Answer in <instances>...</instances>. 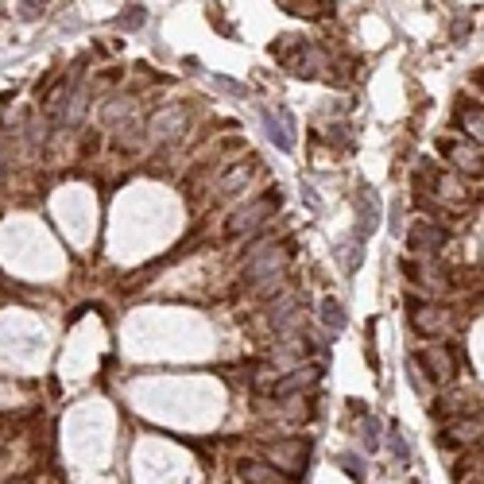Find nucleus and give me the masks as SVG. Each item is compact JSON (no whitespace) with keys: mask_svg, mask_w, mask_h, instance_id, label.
I'll return each instance as SVG.
<instances>
[{"mask_svg":"<svg viewBox=\"0 0 484 484\" xmlns=\"http://www.w3.org/2000/svg\"><path fill=\"white\" fill-rule=\"evenodd\" d=\"M411 360L418 364V372H426L434 384H449L457 376V352L449 345H426L422 352H415Z\"/></svg>","mask_w":484,"mask_h":484,"instance_id":"nucleus-1","label":"nucleus"},{"mask_svg":"<svg viewBox=\"0 0 484 484\" xmlns=\"http://www.w3.org/2000/svg\"><path fill=\"white\" fill-rule=\"evenodd\" d=\"M283 260L287 252L279 248V244H260V248L248 252V264H244V283H264V279H272L283 272Z\"/></svg>","mask_w":484,"mask_h":484,"instance_id":"nucleus-2","label":"nucleus"},{"mask_svg":"<svg viewBox=\"0 0 484 484\" xmlns=\"http://www.w3.org/2000/svg\"><path fill=\"white\" fill-rule=\"evenodd\" d=\"M275 206H279L275 194H264V198H256L248 209H241V213H236V217L225 225L229 236H252V233H260V229L267 225V217L275 213Z\"/></svg>","mask_w":484,"mask_h":484,"instance_id":"nucleus-3","label":"nucleus"},{"mask_svg":"<svg viewBox=\"0 0 484 484\" xmlns=\"http://www.w3.org/2000/svg\"><path fill=\"white\" fill-rule=\"evenodd\" d=\"M267 457L275 461V469H287L291 477H302L306 457H310V446L302 438H291V442H279V446H267Z\"/></svg>","mask_w":484,"mask_h":484,"instance_id":"nucleus-4","label":"nucleus"},{"mask_svg":"<svg viewBox=\"0 0 484 484\" xmlns=\"http://www.w3.org/2000/svg\"><path fill=\"white\" fill-rule=\"evenodd\" d=\"M186 132V109H178V105H167V109H159L151 117V128H147V136L155 139V144H167V139L183 136Z\"/></svg>","mask_w":484,"mask_h":484,"instance_id":"nucleus-5","label":"nucleus"},{"mask_svg":"<svg viewBox=\"0 0 484 484\" xmlns=\"http://www.w3.org/2000/svg\"><path fill=\"white\" fill-rule=\"evenodd\" d=\"M442 244H446V229L430 225V221H415L407 229V248L411 252H438Z\"/></svg>","mask_w":484,"mask_h":484,"instance_id":"nucleus-6","label":"nucleus"},{"mask_svg":"<svg viewBox=\"0 0 484 484\" xmlns=\"http://www.w3.org/2000/svg\"><path fill=\"white\" fill-rule=\"evenodd\" d=\"M407 318H411V325L422 338H434V333H442L446 330V310H438V306H418V302H411V310H407Z\"/></svg>","mask_w":484,"mask_h":484,"instance_id":"nucleus-7","label":"nucleus"},{"mask_svg":"<svg viewBox=\"0 0 484 484\" xmlns=\"http://www.w3.org/2000/svg\"><path fill=\"white\" fill-rule=\"evenodd\" d=\"M264 132L279 151H291L294 147V136H291V128H287V113H264Z\"/></svg>","mask_w":484,"mask_h":484,"instance_id":"nucleus-8","label":"nucleus"},{"mask_svg":"<svg viewBox=\"0 0 484 484\" xmlns=\"http://www.w3.org/2000/svg\"><path fill=\"white\" fill-rule=\"evenodd\" d=\"M457 120H461V128L469 136H477L484 144V109L477 101H457Z\"/></svg>","mask_w":484,"mask_h":484,"instance_id":"nucleus-9","label":"nucleus"},{"mask_svg":"<svg viewBox=\"0 0 484 484\" xmlns=\"http://www.w3.org/2000/svg\"><path fill=\"white\" fill-rule=\"evenodd\" d=\"M267 318H272V325H275L279 333L294 330V322H299V299H294V294H287L283 302H275V306H272V314H267Z\"/></svg>","mask_w":484,"mask_h":484,"instance_id":"nucleus-10","label":"nucleus"},{"mask_svg":"<svg viewBox=\"0 0 484 484\" xmlns=\"http://www.w3.org/2000/svg\"><path fill=\"white\" fill-rule=\"evenodd\" d=\"M241 477L248 484H283V473H279L275 465H264V461H244Z\"/></svg>","mask_w":484,"mask_h":484,"instance_id":"nucleus-11","label":"nucleus"},{"mask_svg":"<svg viewBox=\"0 0 484 484\" xmlns=\"http://www.w3.org/2000/svg\"><path fill=\"white\" fill-rule=\"evenodd\" d=\"M376 221H380V206H376V194H360V221H357V236H364L368 241V233L376 229Z\"/></svg>","mask_w":484,"mask_h":484,"instance_id":"nucleus-12","label":"nucleus"},{"mask_svg":"<svg viewBox=\"0 0 484 484\" xmlns=\"http://www.w3.org/2000/svg\"><path fill=\"white\" fill-rule=\"evenodd\" d=\"M318 318H322V325H325L330 333H341V330H345V322H349L345 306H341L338 299H325V302H322V310H318Z\"/></svg>","mask_w":484,"mask_h":484,"instance_id":"nucleus-13","label":"nucleus"},{"mask_svg":"<svg viewBox=\"0 0 484 484\" xmlns=\"http://www.w3.org/2000/svg\"><path fill=\"white\" fill-rule=\"evenodd\" d=\"M449 147V144H446ZM454 151V163L461 171H469V175H484V159L477 155V147H465V144H457V147H449Z\"/></svg>","mask_w":484,"mask_h":484,"instance_id":"nucleus-14","label":"nucleus"},{"mask_svg":"<svg viewBox=\"0 0 484 484\" xmlns=\"http://www.w3.org/2000/svg\"><path fill=\"white\" fill-rule=\"evenodd\" d=\"M360 244H364V236H357V233H352L349 241H345V248H338V260L345 264V272H357L360 256H364V248H360Z\"/></svg>","mask_w":484,"mask_h":484,"instance_id":"nucleus-15","label":"nucleus"},{"mask_svg":"<svg viewBox=\"0 0 484 484\" xmlns=\"http://www.w3.org/2000/svg\"><path fill=\"white\" fill-rule=\"evenodd\" d=\"M248 178H252V167H248V163H241V167H233L225 178H221V194H236L244 183H248Z\"/></svg>","mask_w":484,"mask_h":484,"instance_id":"nucleus-16","label":"nucleus"},{"mask_svg":"<svg viewBox=\"0 0 484 484\" xmlns=\"http://www.w3.org/2000/svg\"><path fill=\"white\" fill-rule=\"evenodd\" d=\"M338 465H341V469H345V477L349 480H364V461H360V454H341L338 457Z\"/></svg>","mask_w":484,"mask_h":484,"instance_id":"nucleus-17","label":"nucleus"},{"mask_svg":"<svg viewBox=\"0 0 484 484\" xmlns=\"http://www.w3.org/2000/svg\"><path fill=\"white\" fill-rule=\"evenodd\" d=\"M391 454H396V461L399 465H403V469H407V465H411V446H407V442H403V434H391Z\"/></svg>","mask_w":484,"mask_h":484,"instance_id":"nucleus-18","label":"nucleus"},{"mask_svg":"<svg viewBox=\"0 0 484 484\" xmlns=\"http://www.w3.org/2000/svg\"><path fill=\"white\" fill-rule=\"evenodd\" d=\"M360 438H364L368 449H380V422H376V418H368V422H364V434H360Z\"/></svg>","mask_w":484,"mask_h":484,"instance_id":"nucleus-19","label":"nucleus"},{"mask_svg":"<svg viewBox=\"0 0 484 484\" xmlns=\"http://www.w3.org/2000/svg\"><path fill=\"white\" fill-rule=\"evenodd\" d=\"M43 4H47V0H23L20 16H23V20H28V16H39V12H43Z\"/></svg>","mask_w":484,"mask_h":484,"instance_id":"nucleus-20","label":"nucleus"},{"mask_svg":"<svg viewBox=\"0 0 484 484\" xmlns=\"http://www.w3.org/2000/svg\"><path fill=\"white\" fill-rule=\"evenodd\" d=\"M139 20H144V8H132L128 16H120V28H136Z\"/></svg>","mask_w":484,"mask_h":484,"instance_id":"nucleus-21","label":"nucleus"},{"mask_svg":"<svg viewBox=\"0 0 484 484\" xmlns=\"http://www.w3.org/2000/svg\"><path fill=\"white\" fill-rule=\"evenodd\" d=\"M4 171H8V159H4V147H0V178H4Z\"/></svg>","mask_w":484,"mask_h":484,"instance_id":"nucleus-22","label":"nucleus"},{"mask_svg":"<svg viewBox=\"0 0 484 484\" xmlns=\"http://www.w3.org/2000/svg\"><path fill=\"white\" fill-rule=\"evenodd\" d=\"M12 484H31V480H23V477H20V480H12Z\"/></svg>","mask_w":484,"mask_h":484,"instance_id":"nucleus-23","label":"nucleus"}]
</instances>
